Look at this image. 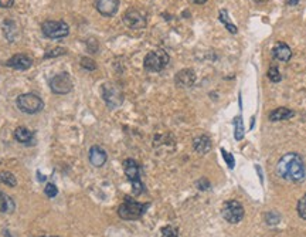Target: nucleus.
<instances>
[{
	"instance_id": "1",
	"label": "nucleus",
	"mask_w": 306,
	"mask_h": 237,
	"mask_svg": "<svg viewBox=\"0 0 306 237\" xmlns=\"http://www.w3.org/2000/svg\"><path fill=\"white\" fill-rule=\"evenodd\" d=\"M277 172L281 176L282 179L288 180V182H302L306 178V168L304 159L301 158V155L289 152L285 153L279 159V162L277 165Z\"/></svg>"
},
{
	"instance_id": "2",
	"label": "nucleus",
	"mask_w": 306,
	"mask_h": 237,
	"mask_svg": "<svg viewBox=\"0 0 306 237\" xmlns=\"http://www.w3.org/2000/svg\"><path fill=\"white\" fill-rule=\"evenodd\" d=\"M147 207L149 203H139L132 198H125V202L118 209V214L123 220H138L145 214Z\"/></svg>"
},
{
	"instance_id": "3",
	"label": "nucleus",
	"mask_w": 306,
	"mask_h": 237,
	"mask_svg": "<svg viewBox=\"0 0 306 237\" xmlns=\"http://www.w3.org/2000/svg\"><path fill=\"white\" fill-rule=\"evenodd\" d=\"M169 54L165 50H153L150 53H147L146 57H145V61H143V65L146 68L147 71H152V73H158V71H162L167 67L169 64Z\"/></svg>"
},
{
	"instance_id": "4",
	"label": "nucleus",
	"mask_w": 306,
	"mask_h": 237,
	"mask_svg": "<svg viewBox=\"0 0 306 237\" xmlns=\"http://www.w3.org/2000/svg\"><path fill=\"white\" fill-rule=\"evenodd\" d=\"M123 169H125V175L129 179V182L132 183L134 187V195L139 196L143 192V183L140 182V171H139V165L134 159H126L123 162Z\"/></svg>"
},
{
	"instance_id": "5",
	"label": "nucleus",
	"mask_w": 306,
	"mask_h": 237,
	"mask_svg": "<svg viewBox=\"0 0 306 237\" xmlns=\"http://www.w3.org/2000/svg\"><path fill=\"white\" fill-rule=\"evenodd\" d=\"M244 206L237 200L225 202L223 205V209H221V214H223L224 220H227L231 225L240 223L244 217Z\"/></svg>"
},
{
	"instance_id": "6",
	"label": "nucleus",
	"mask_w": 306,
	"mask_h": 237,
	"mask_svg": "<svg viewBox=\"0 0 306 237\" xmlns=\"http://www.w3.org/2000/svg\"><path fill=\"white\" fill-rule=\"evenodd\" d=\"M20 111L26 114H37L44 108V102L36 94H23L16 101Z\"/></svg>"
},
{
	"instance_id": "7",
	"label": "nucleus",
	"mask_w": 306,
	"mask_h": 237,
	"mask_svg": "<svg viewBox=\"0 0 306 237\" xmlns=\"http://www.w3.org/2000/svg\"><path fill=\"white\" fill-rule=\"evenodd\" d=\"M43 34L49 38H64L68 36V26L64 22H54V20H47L41 26Z\"/></svg>"
},
{
	"instance_id": "8",
	"label": "nucleus",
	"mask_w": 306,
	"mask_h": 237,
	"mask_svg": "<svg viewBox=\"0 0 306 237\" xmlns=\"http://www.w3.org/2000/svg\"><path fill=\"white\" fill-rule=\"evenodd\" d=\"M102 98L107 102L110 108H116L122 104L123 95L121 89L113 84H104L102 86Z\"/></svg>"
},
{
	"instance_id": "9",
	"label": "nucleus",
	"mask_w": 306,
	"mask_h": 237,
	"mask_svg": "<svg viewBox=\"0 0 306 237\" xmlns=\"http://www.w3.org/2000/svg\"><path fill=\"white\" fill-rule=\"evenodd\" d=\"M50 88L54 94H67L71 91L73 88V83L71 78L67 73H61V74L56 75L50 80Z\"/></svg>"
},
{
	"instance_id": "10",
	"label": "nucleus",
	"mask_w": 306,
	"mask_h": 237,
	"mask_svg": "<svg viewBox=\"0 0 306 237\" xmlns=\"http://www.w3.org/2000/svg\"><path fill=\"white\" fill-rule=\"evenodd\" d=\"M123 23L128 26L132 30H140L145 29L146 26V19L143 17V14L136 10V9H129L128 12L123 14Z\"/></svg>"
},
{
	"instance_id": "11",
	"label": "nucleus",
	"mask_w": 306,
	"mask_h": 237,
	"mask_svg": "<svg viewBox=\"0 0 306 237\" xmlns=\"http://www.w3.org/2000/svg\"><path fill=\"white\" fill-rule=\"evenodd\" d=\"M95 7L102 16L111 17L118 12L119 1L118 0H95Z\"/></svg>"
},
{
	"instance_id": "12",
	"label": "nucleus",
	"mask_w": 306,
	"mask_h": 237,
	"mask_svg": "<svg viewBox=\"0 0 306 237\" xmlns=\"http://www.w3.org/2000/svg\"><path fill=\"white\" fill-rule=\"evenodd\" d=\"M174 81H176V86H177V87L189 88L195 84V81H196V74H195L193 70L186 68V70H182V71H179V73L176 74Z\"/></svg>"
},
{
	"instance_id": "13",
	"label": "nucleus",
	"mask_w": 306,
	"mask_h": 237,
	"mask_svg": "<svg viewBox=\"0 0 306 237\" xmlns=\"http://www.w3.org/2000/svg\"><path fill=\"white\" fill-rule=\"evenodd\" d=\"M31 64H33V60L30 57H27L26 54H16V56H13L12 59L7 60V62H6V65L12 67L14 70H22V71L30 68Z\"/></svg>"
},
{
	"instance_id": "14",
	"label": "nucleus",
	"mask_w": 306,
	"mask_h": 237,
	"mask_svg": "<svg viewBox=\"0 0 306 237\" xmlns=\"http://www.w3.org/2000/svg\"><path fill=\"white\" fill-rule=\"evenodd\" d=\"M107 158H108L107 152L98 145H95L89 149V162L92 163L95 168H101L104 163L107 162Z\"/></svg>"
},
{
	"instance_id": "15",
	"label": "nucleus",
	"mask_w": 306,
	"mask_h": 237,
	"mask_svg": "<svg viewBox=\"0 0 306 237\" xmlns=\"http://www.w3.org/2000/svg\"><path fill=\"white\" fill-rule=\"evenodd\" d=\"M272 54H274V57L277 60L283 62L289 61L291 57H292V51L289 49V46L285 44V43H277L275 47H274V50H272Z\"/></svg>"
},
{
	"instance_id": "16",
	"label": "nucleus",
	"mask_w": 306,
	"mask_h": 237,
	"mask_svg": "<svg viewBox=\"0 0 306 237\" xmlns=\"http://www.w3.org/2000/svg\"><path fill=\"white\" fill-rule=\"evenodd\" d=\"M193 148H195V150H196L197 153H200V155L207 153L208 150L211 149V141H210V138L206 137V135L197 137L196 139L193 141Z\"/></svg>"
},
{
	"instance_id": "17",
	"label": "nucleus",
	"mask_w": 306,
	"mask_h": 237,
	"mask_svg": "<svg viewBox=\"0 0 306 237\" xmlns=\"http://www.w3.org/2000/svg\"><path fill=\"white\" fill-rule=\"evenodd\" d=\"M295 115V113L289 108H285V107H279L277 108L275 111H272L270 114L271 121H285V119H289Z\"/></svg>"
},
{
	"instance_id": "18",
	"label": "nucleus",
	"mask_w": 306,
	"mask_h": 237,
	"mask_svg": "<svg viewBox=\"0 0 306 237\" xmlns=\"http://www.w3.org/2000/svg\"><path fill=\"white\" fill-rule=\"evenodd\" d=\"M14 138L20 142V144H30L33 141V132L30 129H27L25 126H19L14 131Z\"/></svg>"
},
{
	"instance_id": "19",
	"label": "nucleus",
	"mask_w": 306,
	"mask_h": 237,
	"mask_svg": "<svg viewBox=\"0 0 306 237\" xmlns=\"http://www.w3.org/2000/svg\"><path fill=\"white\" fill-rule=\"evenodd\" d=\"M14 210V202L12 198L3 195L1 199H0V212L3 213H12Z\"/></svg>"
},
{
	"instance_id": "20",
	"label": "nucleus",
	"mask_w": 306,
	"mask_h": 237,
	"mask_svg": "<svg viewBox=\"0 0 306 237\" xmlns=\"http://www.w3.org/2000/svg\"><path fill=\"white\" fill-rule=\"evenodd\" d=\"M0 182L1 183H4V185H7V186H16L17 185V180H16V176L13 175L12 172H6V171H3V172H0Z\"/></svg>"
},
{
	"instance_id": "21",
	"label": "nucleus",
	"mask_w": 306,
	"mask_h": 237,
	"mask_svg": "<svg viewBox=\"0 0 306 237\" xmlns=\"http://www.w3.org/2000/svg\"><path fill=\"white\" fill-rule=\"evenodd\" d=\"M220 22H223L225 27H227V30H230L233 34L237 33V27L231 23V20H230V17H228V13L227 10H220Z\"/></svg>"
},
{
	"instance_id": "22",
	"label": "nucleus",
	"mask_w": 306,
	"mask_h": 237,
	"mask_svg": "<svg viewBox=\"0 0 306 237\" xmlns=\"http://www.w3.org/2000/svg\"><path fill=\"white\" fill-rule=\"evenodd\" d=\"M234 125H235V139L240 141L244 138V126H243V121H241V117H237L235 121H234Z\"/></svg>"
},
{
	"instance_id": "23",
	"label": "nucleus",
	"mask_w": 306,
	"mask_h": 237,
	"mask_svg": "<svg viewBox=\"0 0 306 237\" xmlns=\"http://www.w3.org/2000/svg\"><path fill=\"white\" fill-rule=\"evenodd\" d=\"M296 210H298L299 217L306 220V193L299 199V202H298V209H296Z\"/></svg>"
},
{
	"instance_id": "24",
	"label": "nucleus",
	"mask_w": 306,
	"mask_h": 237,
	"mask_svg": "<svg viewBox=\"0 0 306 237\" xmlns=\"http://www.w3.org/2000/svg\"><path fill=\"white\" fill-rule=\"evenodd\" d=\"M268 78H270L271 81H274V83H279L281 81V74H279V70H278V67H275V65H272L270 70H268Z\"/></svg>"
},
{
	"instance_id": "25",
	"label": "nucleus",
	"mask_w": 306,
	"mask_h": 237,
	"mask_svg": "<svg viewBox=\"0 0 306 237\" xmlns=\"http://www.w3.org/2000/svg\"><path fill=\"white\" fill-rule=\"evenodd\" d=\"M162 237H179V233L174 227L166 226V227L162 229Z\"/></svg>"
},
{
	"instance_id": "26",
	"label": "nucleus",
	"mask_w": 306,
	"mask_h": 237,
	"mask_svg": "<svg viewBox=\"0 0 306 237\" xmlns=\"http://www.w3.org/2000/svg\"><path fill=\"white\" fill-rule=\"evenodd\" d=\"M81 67L85 68V70L92 71V70L97 68V64L94 62V60H91V59H88V57H84V59H81Z\"/></svg>"
},
{
	"instance_id": "27",
	"label": "nucleus",
	"mask_w": 306,
	"mask_h": 237,
	"mask_svg": "<svg viewBox=\"0 0 306 237\" xmlns=\"http://www.w3.org/2000/svg\"><path fill=\"white\" fill-rule=\"evenodd\" d=\"M44 193H46L47 198H54V196H57L58 190H57V186L54 183H47V186L44 187Z\"/></svg>"
},
{
	"instance_id": "28",
	"label": "nucleus",
	"mask_w": 306,
	"mask_h": 237,
	"mask_svg": "<svg viewBox=\"0 0 306 237\" xmlns=\"http://www.w3.org/2000/svg\"><path fill=\"white\" fill-rule=\"evenodd\" d=\"M221 153H223V158L225 159V162H227V165H228V168H230V169H234L235 161H234L233 155H231L230 152H227L225 149H221Z\"/></svg>"
},
{
	"instance_id": "29",
	"label": "nucleus",
	"mask_w": 306,
	"mask_h": 237,
	"mask_svg": "<svg viewBox=\"0 0 306 237\" xmlns=\"http://www.w3.org/2000/svg\"><path fill=\"white\" fill-rule=\"evenodd\" d=\"M62 54H65V50L61 49V47H57V49H54V50H49L46 53V59H50V57H57V56H62Z\"/></svg>"
},
{
	"instance_id": "30",
	"label": "nucleus",
	"mask_w": 306,
	"mask_h": 237,
	"mask_svg": "<svg viewBox=\"0 0 306 237\" xmlns=\"http://www.w3.org/2000/svg\"><path fill=\"white\" fill-rule=\"evenodd\" d=\"M13 1H14V0H0V7H4V9L12 7Z\"/></svg>"
},
{
	"instance_id": "31",
	"label": "nucleus",
	"mask_w": 306,
	"mask_h": 237,
	"mask_svg": "<svg viewBox=\"0 0 306 237\" xmlns=\"http://www.w3.org/2000/svg\"><path fill=\"white\" fill-rule=\"evenodd\" d=\"M298 1H299V0H288V4H289V6H294V4H298Z\"/></svg>"
},
{
	"instance_id": "32",
	"label": "nucleus",
	"mask_w": 306,
	"mask_h": 237,
	"mask_svg": "<svg viewBox=\"0 0 306 237\" xmlns=\"http://www.w3.org/2000/svg\"><path fill=\"white\" fill-rule=\"evenodd\" d=\"M192 1H195L197 4H203V3H206L207 0H192Z\"/></svg>"
},
{
	"instance_id": "33",
	"label": "nucleus",
	"mask_w": 306,
	"mask_h": 237,
	"mask_svg": "<svg viewBox=\"0 0 306 237\" xmlns=\"http://www.w3.org/2000/svg\"><path fill=\"white\" fill-rule=\"evenodd\" d=\"M1 196H3V193H1V192H0V199H1Z\"/></svg>"
}]
</instances>
